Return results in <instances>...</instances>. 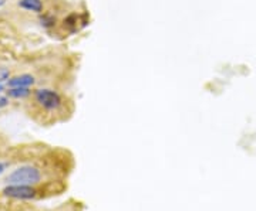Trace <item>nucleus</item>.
Masks as SVG:
<instances>
[{
  "mask_svg": "<svg viewBox=\"0 0 256 211\" xmlns=\"http://www.w3.org/2000/svg\"><path fill=\"white\" fill-rule=\"evenodd\" d=\"M67 97L53 88H37L33 89L29 97V106L32 108V114L37 115L41 122H51L56 118H63L67 112Z\"/></svg>",
  "mask_w": 256,
  "mask_h": 211,
  "instance_id": "f257e3e1",
  "label": "nucleus"
},
{
  "mask_svg": "<svg viewBox=\"0 0 256 211\" xmlns=\"http://www.w3.org/2000/svg\"><path fill=\"white\" fill-rule=\"evenodd\" d=\"M43 177L40 169L34 167V166H20L15 169L7 177L6 183L7 184H26V186H32L40 183V180Z\"/></svg>",
  "mask_w": 256,
  "mask_h": 211,
  "instance_id": "f03ea898",
  "label": "nucleus"
},
{
  "mask_svg": "<svg viewBox=\"0 0 256 211\" xmlns=\"http://www.w3.org/2000/svg\"><path fill=\"white\" fill-rule=\"evenodd\" d=\"M9 104H10V99H9V97H1V95H0V109H1V108L9 106Z\"/></svg>",
  "mask_w": 256,
  "mask_h": 211,
  "instance_id": "0eeeda50",
  "label": "nucleus"
},
{
  "mask_svg": "<svg viewBox=\"0 0 256 211\" xmlns=\"http://www.w3.org/2000/svg\"><path fill=\"white\" fill-rule=\"evenodd\" d=\"M19 7L27 12H33L37 15L44 13V3L43 0H19L17 1Z\"/></svg>",
  "mask_w": 256,
  "mask_h": 211,
  "instance_id": "39448f33",
  "label": "nucleus"
},
{
  "mask_svg": "<svg viewBox=\"0 0 256 211\" xmlns=\"http://www.w3.org/2000/svg\"><path fill=\"white\" fill-rule=\"evenodd\" d=\"M32 89L30 88H9L6 91V97L13 98V99H26L32 95Z\"/></svg>",
  "mask_w": 256,
  "mask_h": 211,
  "instance_id": "423d86ee",
  "label": "nucleus"
},
{
  "mask_svg": "<svg viewBox=\"0 0 256 211\" xmlns=\"http://www.w3.org/2000/svg\"><path fill=\"white\" fill-rule=\"evenodd\" d=\"M4 169H6V166H4V164H3V163L0 162V175H1V173H3V172H4Z\"/></svg>",
  "mask_w": 256,
  "mask_h": 211,
  "instance_id": "6e6552de",
  "label": "nucleus"
},
{
  "mask_svg": "<svg viewBox=\"0 0 256 211\" xmlns=\"http://www.w3.org/2000/svg\"><path fill=\"white\" fill-rule=\"evenodd\" d=\"M7 1H9V0H0V7H1V6H4Z\"/></svg>",
  "mask_w": 256,
  "mask_h": 211,
  "instance_id": "1a4fd4ad",
  "label": "nucleus"
},
{
  "mask_svg": "<svg viewBox=\"0 0 256 211\" xmlns=\"http://www.w3.org/2000/svg\"><path fill=\"white\" fill-rule=\"evenodd\" d=\"M36 84V78L32 74H20L10 77L7 80V87L9 88H30Z\"/></svg>",
  "mask_w": 256,
  "mask_h": 211,
  "instance_id": "20e7f679",
  "label": "nucleus"
},
{
  "mask_svg": "<svg viewBox=\"0 0 256 211\" xmlns=\"http://www.w3.org/2000/svg\"><path fill=\"white\" fill-rule=\"evenodd\" d=\"M1 91H3V85L0 84V92H1Z\"/></svg>",
  "mask_w": 256,
  "mask_h": 211,
  "instance_id": "9d476101",
  "label": "nucleus"
},
{
  "mask_svg": "<svg viewBox=\"0 0 256 211\" xmlns=\"http://www.w3.org/2000/svg\"><path fill=\"white\" fill-rule=\"evenodd\" d=\"M3 195L16 200H32L37 195V190L26 184H9L3 189Z\"/></svg>",
  "mask_w": 256,
  "mask_h": 211,
  "instance_id": "7ed1b4c3",
  "label": "nucleus"
}]
</instances>
